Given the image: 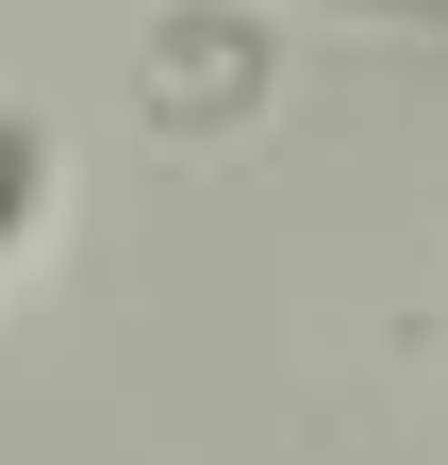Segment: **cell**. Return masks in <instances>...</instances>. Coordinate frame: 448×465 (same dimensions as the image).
Segmentation results:
<instances>
[{
	"label": "cell",
	"mask_w": 448,
	"mask_h": 465,
	"mask_svg": "<svg viewBox=\"0 0 448 465\" xmlns=\"http://www.w3.org/2000/svg\"><path fill=\"white\" fill-rule=\"evenodd\" d=\"M266 84H283V34H266L249 0H166L150 50H133V116L166 150H233L266 116Z\"/></svg>",
	"instance_id": "cell-1"
},
{
	"label": "cell",
	"mask_w": 448,
	"mask_h": 465,
	"mask_svg": "<svg viewBox=\"0 0 448 465\" xmlns=\"http://www.w3.org/2000/svg\"><path fill=\"white\" fill-rule=\"evenodd\" d=\"M50 216H67V134H50V100H0V282L50 250Z\"/></svg>",
	"instance_id": "cell-2"
}]
</instances>
